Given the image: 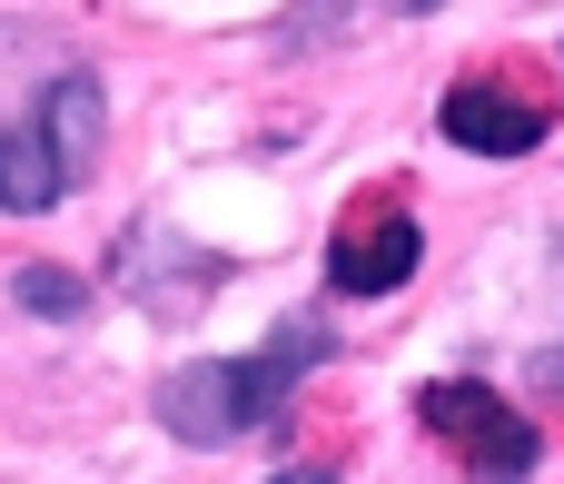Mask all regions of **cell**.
<instances>
[{
	"label": "cell",
	"mask_w": 564,
	"mask_h": 484,
	"mask_svg": "<svg viewBox=\"0 0 564 484\" xmlns=\"http://www.w3.org/2000/svg\"><path fill=\"white\" fill-rule=\"evenodd\" d=\"M10 297H20L30 317H79V307H89V287H79L69 267H20V277H10Z\"/></svg>",
	"instance_id": "obj_7"
},
{
	"label": "cell",
	"mask_w": 564,
	"mask_h": 484,
	"mask_svg": "<svg viewBox=\"0 0 564 484\" xmlns=\"http://www.w3.org/2000/svg\"><path fill=\"white\" fill-rule=\"evenodd\" d=\"M406 277H416V218H406L397 198L347 208V228L327 238V287H337V297H387V287H406Z\"/></svg>",
	"instance_id": "obj_4"
},
{
	"label": "cell",
	"mask_w": 564,
	"mask_h": 484,
	"mask_svg": "<svg viewBox=\"0 0 564 484\" xmlns=\"http://www.w3.org/2000/svg\"><path fill=\"white\" fill-rule=\"evenodd\" d=\"M397 10H436V0H397Z\"/></svg>",
	"instance_id": "obj_8"
},
{
	"label": "cell",
	"mask_w": 564,
	"mask_h": 484,
	"mask_svg": "<svg viewBox=\"0 0 564 484\" xmlns=\"http://www.w3.org/2000/svg\"><path fill=\"white\" fill-rule=\"evenodd\" d=\"M436 129H446L456 148H476V158H525V148L555 129V99H535V89H516V79H456L446 109H436Z\"/></svg>",
	"instance_id": "obj_3"
},
{
	"label": "cell",
	"mask_w": 564,
	"mask_h": 484,
	"mask_svg": "<svg viewBox=\"0 0 564 484\" xmlns=\"http://www.w3.org/2000/svg\"><path fill=\"white\" fill-rule=\"evenodd\" d=\"M317 356H327V327H317V317H288L258 356H198V366H178V376L159 386V426H169L178 446H238V436H258V426L288 406V386H297Z\"/></svg>",
	"instance_id": "obj_1"
},
{
	"label": "cell",
	"mask_w": 564,
	"mask_h": 484,
	"mask_svg": "<svg viewBox=\"0 0 564 484\" xmlns=\"http://www.w3.org/2000/svg\"><path fill=\"white\" fill-rule=\"evenodd\" d=\"M59 188H69V158L50 148V129L30 119V129H0V208L10 218H40V208H59Z\"/></svg>",
	"instance_id": "obj_6"
},
{
	"label": "cell",
	"mask_w": 564,
	"mask_h": 484,
	"mask_svg": "<svg viewBox=\"0 0 564 484\" xmlns=\"http://www.w3.org/2000/svg\"><path fill=\"white\" fill-rule=\"evenodd\" d=\"M40 129H50V148L69 158V178H89V158H99V139H109V99H99V79H89V69H59L50 99H40Z\"/></svg>",
	"instance_id": "obj_5"
},
{
	"label": "cell",
	"mask_w": 564,
	"mask_h": 484,
	"mask_svg": "<svg viewBox=\"0 0 564 484\" xmlns=\"http://www.w3.org/2000/svg\"><path fill=\"white\" fill-rule=\"evenodd\" d=\"M416 416H426V436L446 446V455H466L476 475H525L545 446H535V426L496 396V386H466V376H446V386H426L416 396Z\"/></svg>",
	"instance_id": "obj_2"
}]
</instances>
